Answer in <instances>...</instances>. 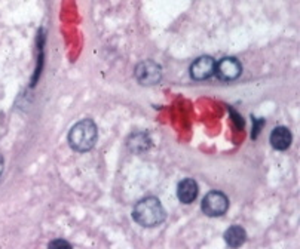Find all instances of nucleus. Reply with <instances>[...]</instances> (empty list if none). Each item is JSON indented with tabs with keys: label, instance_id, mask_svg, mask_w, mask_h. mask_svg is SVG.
I'll return each instance as SVG.
<instances>
[{
	"label": "nucleus",
	"instance_id": "nucleus-8",
	"mask_svg": "<svg viewBox=\"0 0 300 249\" xmlns=\"http://www.w3.org/2000/svg\"><path fill=\"white\" fill-rule=\"evenodd\" d=\"M291 132L285 126H278L271 134V144L275 150H287L291 145Z\"/></svg>",
	"mask_w": 300,
	"mask_h": 249
},
{
	"label": "nucleus",
	"instance_id": "nucleus-5",
	"mask_svg": "<svg viewBox=\"0 0 300 249\" xmlns=\"http://www.w3.org/2000/svg\"><path fill=\"white\" fill-rule=\"evenodd\" d=\"M214 73H217L219 79L231 82V80H235L241 76L242 67H241L239 61L235 58H223L219 62H216V71Z\"/></svg>",
	"mask_w": 300,
	"mask_h": 249
},
{
	"label": "nucleus",
	"instance_id": "nucleus-1",
	"mask_svg": "<svg viewBox=\"0 0 300 249\" xmlns=\"http://www.w3.org/2000/svg\"><path fill=\"white\" fill-rule=\"evenodd\" d=\"M133 218L141 227H155L159 226L165 220V209L159 199L156 197H144L133 209Z\"/></svg>",
	"mask_w": 300,
	"mask_h": 249
},
{
	"label": "nucleus",
	"instance_id": "nucleus-6",
	"mask_svg": "<svg viewBox=\"0 0 300 249\" xmlns=\"http://www.w3.org/2000/svg\"><path fill=\"white\" fill-rule=\"evenodd\" d=\"M216 71V61L211 57H201L190 65V76L195 80H205Z\"/></svg>",
	"mask_w": 300,
	"mask_h": 249
},
{
	"label": "nucleus",
	"instance_id": "nucleus-14",
	"mask_svg": "<svg viewBox=\"0 0 300 249\" xmlns=\"http://www.w3.org/2000/svg\"><path fill=\"white\" fill-rule=\"evenodd\" d=\"M3 165H5V162H3V157L0 156V177H2V172H3Z\"/></svg>",
	"mask_w": 300,
	"mask_h": 249
},
{
	"label": "nucleus",
	"instance_id": "nucleus-2",
	"mask_svg": "<svg viewBox=\"0 0 300 249\" xmlns=\"http://www.w3.org/2000/svg\"><path fill=\"white\" fill-rule=\"evenodd\" d=\"M98 137L97 124L91 119H83L77 122L69 132V144L76 151H88L95 145Z\"/></svg>",
	"mask_w": 300,
	"mask_h": 249
},
{
	"label": "nucleus",
	"instance_id": "nucleus-13",
	"mask_svg": "<svg viewBox=\"0 0 300 249\" xmlns=\"http://www.w3.org/2000/svg\"><path fill=\"white\" fill-rule=\"evenodd\" d=\"M231 114L233 116V122L236 123V126L238 128H244V120H242V116H239L236 111H233V110H231Z\"/></svg>",
	"mask_w": 300,
	"mask_h": 249
},
{
	"label": "nucleus",
	"instance_id": "nucleus-4",
	"mask_svg": "<svg viewBox=\"0 0 300 249\" xmlns=\"http://www.w3.org/2000/svg\"><path fill=\"white\" fill-rule=\"evenodd\" d=\"M136 79L141 83V85L146 86H152L156 85V83L161 82L162 77V70L161 65H158L153 61H143L136 67Z\"/></svg>",
	"mask_w": 300,
	"mask_h": 249
},
{
	"label": "nucleus",
	"instance_id": "nucleus-3",
	"mask_svg": "<svg viewBox=\"0 0 300 249\" xmlns=\"http://www.w3.org/2000/svg\"><path fill=\"white\" fill-rule=\"evenodd\" d=\"M201 208L208 217H222L229 208V199L222 191H209L204 197Z\"/></svg>",
	"mask_w": 300,
	"mask_h": 249
},
{
	"label": "nucleus",
	"instance_id": "nucleus-7",
	"mask_svg": "<svg viewBox=\"0 0 300 249\" xmlns=\"http://www.w3.org/2000/svg\"><path fill=\"white\" fill-rule=\"evenodd\" d=\"M198 196V184L192 178L183 180L177 187V197L182 203H192Z\"/></svg>",
	"mask_w": 300,
	"mask_h": 249
},
{
	"label": "nucleus",
	"instance_id": "nucleus-12",
	"mask_svg": "<svg viewBox=\"0 0 300 249\" xmlns=\"http://www.w3.org/2000/svg\"><path fill=\"white\" fill-rule=\"evenodd\" d=\"M253 123H254V128H253V134H251V137H253V138H257V135H259V132H260V128L265 124V120L253 117Z\"/></svg>",
	"mask_w": 300,
	"mask_h": 249
},
{
	"label": "nucleus",
	"instance_id": "nucleus-9",
	"mask_svg": "<svg viewBox=\"0 0 300 249\" xmlns=\"http://www.w3.org/2000/svg\"><path fill=\"white\" fill-rule=\"evenodd\" d=\"M150 144H152L150 137L146 132H136L128 138V148L134 153H143L149 150Z\"/></svg>",
	"mask_w": 300,
	"mask_h": 249
},
{
	"label": "nucleus",
	"instance_id": "nucleus-11",
	"mask_svg": "<svg viewBox=\"0 0 300 249\" xmlns=\"http://www.w3.org/2000/svg\"><path fill=\"white\" fill-rule=\"evenodd\" d=\"M48 249H73L71 245L64 239H55L48 245Z\"/></svg>",
	"mask_w": 300,
	"mask_h": 249
},
{
	"label": "nucleus",
	"instance_id": "nucleus-10",
	"mask_svg": "<svg viewBox=\"0 0 300 249\" xmlns=\"http://www.w3.org/2000/svg\"><path fill=\"white\" fill-rule=\"evenodd\" d=\"M225 240L231 248H239L247 240V233L241 226H232L225 231Z\"/></svg>",
	"mask_w": 300,
	"mask_h": 249
}]
</instances>
